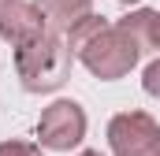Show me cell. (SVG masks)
<instances>
[{"mask_svg":"<svg viewBox=\"0 0 160 156\" xmlns=\"http://www.w3.org/2000/svg\"><path fill=\"white\" fill-rule=\"evenodd\" d=\"M71 60L75 52L67 48V41L52 30H45L41 37L26 41L15 48V75H19V85L26 93H52L60 89L67 75H71Z\"/></svg>","mask_w":160,"mask_h":156,"instance_id":"1","label":"cell"},{"mask_svg":"<svg viewBox=\"0 0 160 156\" xmlns=\"http://www.w3.org/2000/svg\"><path fill=\"white\" fill-rule=\"evenodd\" d=\"M75 56L82 60V67L93 78H101V82H116V78L130 75L134 63L142 60L138 45L127 37L116 22H104L93 37H86L78 48H75Z\"/></svg>","mask_w":160,"mask_h":156,"instance_id":"2","label":"cell"},{"mask_svg":"<svg viewBox=\"0 0 160 156\" xmlns=\"http://www.w3.org/2000/svg\"><path fill=\"white\" fill-rule=\"evenodd\" d=\"M86 138V112L78 100H52L38 119V145L48 153H71Z\"/></svg>","mask_w":160,"mask_h":156,"instance_id":"3","label":"cell"},{"mask_svg":"<svg viewBox=\"0 0 160 156\" xmlns=\"http://www.w3.org/2000/svg\"><path fill=\"white\" fill-rule=\"evenodd\" d=\"M112 156H160V123L149 112H119L108 123Z\"/></svg>","mask_w":160,"mask_h":156,"instance_id":"4","label":"cell"},{"mask_svg":"<svg viewBox=\"0 0 160 156\" xmlns=\"http://www.w3.org/2000/svg\"><path fill=\"white\" fill-rule=\"evenodd\" d=\"M45 30H48V22H45L38 4H30V0H0V37L11 48L41 37Z\"/></svg>","mask_w":160,"mask_h":156,"instance_id":"5","label":"cell"},{"mask_svg":"<svg viewBox=\"0 0 160 156\" xmlns=\"http://www.w3.org/2000/svg\"><path fill=\"white\" fill-rule=\"evenodd\" d=\"M52 34H67L78 19L93 15V0H34Z\"/></svg>","mask_w":160,"mask_h":156,"instance_id":"6","label":"cell"},{"mask_svg":"<svg viewBox=\"0 0 160 156\" xmlns=\"http://www.w3.org/2000/svg\"><path fill=\"white\" fill-rule=\"evenodd\" d=\"M116 26H119L123 34H127V37L138 45V52H142V56H145L149 48H157V11H153V7L127 11V15H123Z\"/></svg>","mask_w":160,"mask_h":156,"instance_id":"7","label":"cell"},{"mask_svg":"<svg viewBox=\"0 0 160 156\" xmlns=\"http://www.w3.org/2000/svg\"><path fill=\"white\" fill-rule=\"evenodd\" d=\"M104 22H108L104 15H86V19H78V22H75V26H71V30L63 34V41H67V48L75 52V48L82 45V41H86V37H93V34H97V30H101Z\"/></svg>","mask_w":160,"mask_h":156,"instance_id":"8","label":"cell"},{"mask_svg":"<svg viewBox=\"0 0 160 156\" xmlns=\"http://www.w3.org/2000/svg\"><path fill=\"white\" fill-rule=\"evenodd\" d=\"M0 156H45L34 141H0Z\"/></svg>","mask_w":160,"mask_h":156,"instance_id":"9","label":"cell"},{"mask_svg":"<svg viewBox=\"0 0 160 156\" xmlns=\"http://www.w3.org/2000/svg\"><path fill=\"white\" fill-rule=\"evenodd\" d=\"M142 89H145L149 97H160V60H153V63L145 67V75H142Z\"/></svg>","mask_w":160,"mask_h":156,"instance_id":"10","label":"cell"},{"mask_svg":"<svg viewBox=\"0 0 160 156\" xmlns=\"http://www.w3.org/2000/svg\"><path fill=\"white\" fill-rule=\"evenodd\" d=\"M78 156H101V153H97V149H82Z\"/></svg>","mask_w":160,"mask_h":156,"instance_id":"11","label":"cell"},{"mask_svg":"<svg viewBox=\"0 0 160 156\" xmlns=\"http://www.w3.org/2000/svg\"><path fill=\"white\" fill-rule=\"evenodd\" d=\"M157 48H160V11H157Z\"/></svg>","mask_w":160,"mask_h":156,"instance_id":"12","label":"cell"},{"mask_svg":"<svg viewBox=\"0 0 160 156\" xmlns=\"http://www.w3.org/2000/svg\"><path fill=\"white\" fill-rule=\"evenodd\" d=\"M116 4H142V0H116Z\"/></svg>","mask_w":160,"mask_h":156,"instance_id":"13","label":"cell"}]
</instances>
